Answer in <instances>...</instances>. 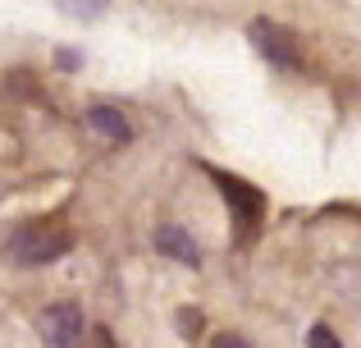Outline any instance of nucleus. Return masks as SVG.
Segmentation results:
<instances>
[{"mask_svg":"<svg viewBox=\"0 0 361 348\" xmlns=\"http://www.w3.org/2000/svg\"><path fill=\"white\" fill-rule=\"evenodd\" d=\"M55 64H60V69H78V55H73V51H60V55H55Z\"/></svg>","mask_w":361,"mask_h":348,"instance_id":"obj_12","label":"nucleus"},{"mask_svg":"<svg viewBox=\"0 0 361 348\" xmlns=\"http://www.w3.org/2000/svg\"><path fill=\"white\" fill-rule=\"evenodd\" d=\"M82 124H87V133H97L101 143H110V147H119V143H128V138H133L128 119H123L115 106H92L87 115H82Z\"/></svg>","mask_w":361,"mask_h":348,"instance_id":"obj_5","label":"nucleus"},{"mask_svg":"<svg viewBox=\"0 0 361 348\" xmlns=\"http://www.w3.org/2000/svg\"><path fill=\"white\" fill-rule=\"evenodd\" d=\"M69 248H73V239L60 224H23V229L9 234L5 257L14 261V266H51V261H60Z\"/></svg>","mask_w":361,"mask_h":348,"instance_id":"obj_1","label":"nucleus"},{"mask_svg":"<svg viewBox=\"0 0 361 348\" xmlns=\"http://www.w3.org/2000/svg\"><path fill=\"white\" fill-rule=\"evenodd\" d=\"M178 330L197 335V330H202V312H178Z\"/></svg>","mask_w":361,"mask_h":348,"instance_id":"obj_10","label":"nucleus"},{"mask_svg":"<svg viewBox=\"0 0 361 348\" xmlns=\"http://www.w3.org/2000/svg\"><path fill=\"white\" fill-rule=\"evenodd\" d=\"M37 335H42L46 348H78L82 335H87V325H82V312L73 303H55V307H46V312H42Z\"/></svg>","mask_w":361,"mask_h":348,"instance_id":"obj_2","label":"nucleus"},{"mask_svg":"<svg viewBox=\"0 0 361 348\" xmlns=\"http://www.w3.org/2000/svg\"><path fill=\"white\" fill-rule=\"evenodd\" d=\"M151 243H156L160 257H174V261H183V266H202V248H197L192 234L178 229V224H160V229L151 234Z\"/></svg>","mask_w":361,"mask_h":348,"instance_id":"obj_4","label":"nucleus"},{"mask_svg":"<svg viewBox=\"0 0 361 348\" xmlns=\"http://www.w3.org/2000/svg\"><path fill=\"white\" fill-rule=\"evenodd\" d=\"M307 348H343V340H338L329 325H311V335H307Z\"/></svg>","mask_w":361,"mask_h":348,"instance_id":"obj_8","label":"nucleus"},{"mask_svg":"<svg viewBox=\"0 0 361 348\" xmlns=\"http://www.w3.org/2000/svg\"><path fill=\"white\" fill-rule=\"evenodd\" d=\"M211 348H252V344H247L243 335H229V330H224V335H215V340H211Z\"/></svg>","mask_w":361,"mask_h":348,"instance_id":"obj_11","label":"nucleus"},{"mask_svg":"<svg viewBox=\"0 0 361 348\" xmlns=\"http://www.w3.org/2000/svg\"><path fill=\"white\" fill-rule=\"evenodd\" d=\"M87 348H115V335L106 330V325H92V340H82Z\"/></svg>","mask_w":361,"mask_h":348,"instance_id":"obj_9","label":"nucleus"},{"mask_svg":"<svg viewBox=\"0 0 361 348\" xmlns=\"http://www.w3.org/2000/svg\"><path fill=\"white\" fill-rule=\"evenodd\" d=\"M247 32H252L256 51H261L270 64H279V69H298V42H293L283 28H274V23H265V18H256Z\"/></svg>","mask_w":361,"mask_h":348,"instance_id":"obj_3","label":"nucleus"},{"mask_svg":"<svg viewBox=\"0 0 361 348\" xmlns=\"http://www.w3.org/2000/svg\"><path fill=\"white\" fill-rule=\"evenodd\" d=\"M106 5H110V0H60V9L69 18H97Z\"/></svg>","mask_w":361,"mask_h":348,"instance_id":"obj_7","label":"nucleus"},{"mask_svg":"<svg viewBox=\"0 0 361 348\" xmlns=\"http://www.w3.org/2000/svg\"><path fill=\"white\" fill-rule=\"evenodd\" d=\"M211 174H215V184L224 188V202L238 211V220L252 224L256 215H261V197H256V188H247L243 179H229V174H220V170H211Z\"/></svg>","mask_w":361,"mask_h":348,"instance_id":"obj_6","label":"nucleus"}]
</instances>
